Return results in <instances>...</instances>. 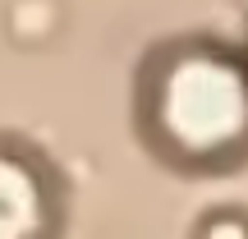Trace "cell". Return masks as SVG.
Instances as JSON below:
<instances>
[{
    "label": "cell",
    "instance_id": "1",
    "mask_svg": "<svg viewBox=\"0 0 248 239\" xmlns=\"http://www.w3.org/2000/svg\"><path fill=\"white\" fill-rule=\"evenodd\" d=\"M147 129L179 166H230L248 152V64L225 46H170L147 79Z\"/></svg>",
    "mask_w": 248,
    "mask_h": 239
},
{
    "label": "cell",
    "instance_id": "2",
    "mask_svg": "<svg viewBox=\"0 0 248 239\" xmlns=\"http://www.w3.org/2000/svg\"><path fill=\"white\" fill-rule=\"evenodd\" d=\"M55 189L28 152L0 143V239H51Z\"/></svg>",
    "mask_w": 248,
    "mask_h": 239
},
{
    "label": "cell",
    "instance_id": "3",
    "mask_svg": "<svg viewBox=\"0 0 248 239\" xmlns=\"http://www.w3.org/2000/svg\"><path fill=\"white\" fill-rule=\"evenodd\" d=\"M198 239H248V216L225 207V212H216L212 221L198 230Z\"/></svg>",
    "mask_w": 248,
    "mask_h": 239
}]
</instances>
